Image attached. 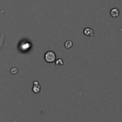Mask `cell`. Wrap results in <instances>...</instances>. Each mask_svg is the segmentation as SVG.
Here are the masks:
<instances>
[{
	"mask_svg": "<svg viewBox=\"0 0 122 122\" xmlns=\"http://www.w3.org/2000/svg\"><path fill=\"white\" fill-rule=\"evenodd\" d=\"M83 32L84 34V35L87 37H89L91 39H93L94 38V31L92 29L89 28V27H86L84 30Z\"/></svg>",
	"mask_w": 122,
	"mask_h": 122,
	"instance_id": "2",
	"label": "cell"
},
{
	"mask_svg": "<svg viewBox=\"0 0 122 122\" xmlns=\"http://www.w3.org/2000/svg\"><path fill=\"white\" fill-rule=\"evenodd\" d=\"M44 59L48 63H53L56 60V54L52 51H48L44 54Z\"/></svg>",
	"mask_w": 122,
	"mask_h": 122,
	"instance_id": "1",
	"label": "cell"
},
{
	"mask_svg": "<svg viewBox=\"0 0 122 122\" xmlns=\"http://www.w3.org/2000/svg\"><path fill=\"white\" fill-rule=\"evenodd\" d=\"M55 63H56V66H62V65H64V61L61 58L55 60Z\"/></svg>",
	"mask_w": 122,
	"mask_h": 122,
	"instance_id": "7",
	"label": "cell"
},
{
	"mask_svg": "<svg viewBox=\"0 0 122 122\" xmlns=\"http://www.w3.org/2000/svg\"><path fill=\"white\" fill-rule=\"evenodd\" d=\"M32 90H33L34 93H35V94H38V93L40 92V91H41V86H40L39 83L37 81H35L34 82V86H33Z\"/></svg>",
	"mask_w": 122,
	"mask_h": 122,
	"instance_id": "3",
	"label": "cell"
},
{
	"mask_svg": "<svg viewBox=\"0 0 122 122\" xmlns=\"http://www.w3.org/2000/svg\"><path fill=\"white\" fill-rule=\"evenodd\" d=\"M72 46H73V42L71 41H69V40L66 41L65 44H64V46H65L66 49H70V48L72 47Z\"/></svg>",
	"mask_w": 122,
	"mask_h": 122,
	"instance_id": "6",
	"label": "cell"
},
{
	"mask_svg": "<svg viewBox=\"0 0 122 122\" xmlns=\"http://www.w3.org/2000/svg\"><path fill=\"white\" fill-rule=\"evenodd\" d=\"M119 10L117 9V8H114L112 9L111 11H110V14L111 16L113 17V18H116V17H118L119 16Z\"/></svg>",
	"mask_w": 122,
	"mask_h": 122,
	"instance_id": "4",
	"label": "cell"
},
{
	"mask_svg": "<svg viewBox=\"0 0 122 122\" xmlns=\"http://www.w3.org/2000/svg\"><path fill=\"white\" fill-rule=\"evenodd\" d=\"M4 39H5V34H3V33H1V36H0V50L3 48Z\"/></svg>",
	"mask_w": 122,
	"mask_h": 122,
	"instance_id": "5",
	"label": "cell"
},
{
	"mask_svg": "<svg viewBox=\"0 0 122 122\" xmlns=\"http://www.w3.org/2000/svg\"><path fill=\"white\" fill-rule=\"evenodd\" d=\"M10 72H11V74H17V72H18V69H17L16 67H13V68L11 69Z\"/></svg>",
	"mask_w": 122,
	"mask_h": 122,
	"instance_id": "8",
	"label": "cell"
}]
</instances>
